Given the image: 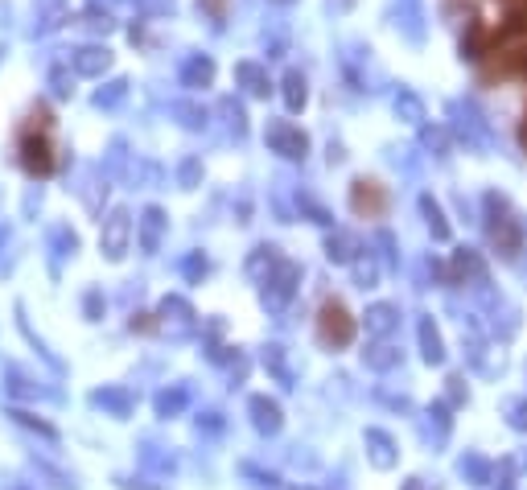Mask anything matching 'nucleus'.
Instances as JSON below:
<instances>
[{"label":"nucleus","mask_w":527,"mask_h":490,"mask_svg":"<svg viewBox=\"0 0 527 490\" xmlns=\"http://www.w3.org/2000/svg\"><path fill=\"white\" fill-rule=\"evenodd\" d=\"M486 231H490V243H495V248H499L507 260L519 256L523 231H519V223H515V215H511V202H507L503 194H495V190L486 194Z\"/></svg>","instance_id":"1"},{"label":"nucleus","mask_w":527,"mask_h":490,"mask_svg":"<svg viewBox=\"0 0 527 490\" xmlns=\"http://www.w3.org/2000/svg\"><path fill=\"white\" fill-rule=\"evenodd\" d=\"M318 334L330 346H350V342H355V318L346 313L342 301H326L322 305V313H318Z\"/></svg>","instance_id":"2"},{"label":"nucleus","mask_w":527,"mask_h":490,"mask_svg":"<svg viewBox=\"0 0 527 490\" xmlns=\"http://www.w3.org/2000/svg\"><path fill=\"white\" fill-rule=\"evenodd\" d=\"M21 165H25V173H33V178H46V173L54 169V149H50V140L25 132V136H21Z\"/></svg>","instance_id":"3"},{"label":"nucleus","mask_w":527,"mask_h":490,"mask_svg":"<svg viewBox=\"0 0 527 490\" xmlns=\"http://www.w3.org/2000/svg\"><path fill=\"white\" fill-rule=\"evenodd\" d=\"M350 210H355V215L375 219V215H383V210H388V194H383V186H379V182L359 178L355 186H350Z\"/></svg>","instance_id":"4"},{"label":"nucleus","mask_w":527,"mask_h":490,"mask_svg":"<svg viewBox=\"0 0 527 490\" xmlns=\"http://www.w3.org/2000/svg\"><path fill=\"white\" fill-rule=\"evenodd\" d=\"M449 268H453V280H458V285H474V289L490 285V280H486V260L474 248H458V252H453V264Z\"/></svg>","instance_id":"5"},{"label":"nucleus","mask_w":527,"mask_h":490,"mask_svg":"<svg viewBox=\"0 0 527 490\" xmlns=\"http://www.w3.org/2000/svg\"><path fill=\"white\" fill-rule=\"evenodd\" d=\"M416 338H420V359H425L429 367H441L445 363V338L433 322V313H425V318L416 322Z\"/></svg>","instance_id":"6"},{"label":"nucleus","mask_w":527,"mask_h":490,"mask_svg":"<svg viewBox=\"0 0 527 490\" xmlns=\"http://www.w3.org/2000/svg\"><path fill=\"white\" fill-rule=\"evenodd\" d=\"M268 140H272V149H276V153H285L289 161H301V157L309 153L305 132L293 128V124H272V128H268Z\"/></svg>","instance_id":"7"},{"label":"nucleus","mask_w":527,"mask_h":490,"mask_svg":"<svg viewBox=\"0 0 527 490\" xmlns=\"http://www.w3.org/2000/svg\"><path fill=\"white\" fill-rule=\"evenodd\" d=\"M367 458L375 470H392L400 462V449L392 441V433H383V429H367Z\"/></svg>","instance_id":"8"},{"label":"nucleus","mask_w":527,"mask_h":490,"mask_svg":"<svg viewBox=\"0 0 527 490\" xmlns=\"http://www.w3.org/2000/svg\"><path fill=\"white\" fill-rule=\"evenodd\" d=\"M297 276H301V272H297L293 264H280V272L268 280V289H264V305H272V309L285 305V301L293 297V289H297V285H293Z\"/></svg>","instance_id":"9"},{"label":"nucleus","mask_w":527,"mask_h":490,"mask_svg":"<svg viewBox=\"0 0 527 490\" xmlns=\"http://www.w3.org/2000/svg\"><path fill=\"white\" fill-rule=\"evenodd\" d=\"M490 29L478 21V17H470L466 21V33H462V58H470V62H478V58H486L490 54Z\"/></svg>","instance_id":"10"},{"label":"nucleus","mask_w":527,"mask_h":490,"mask_svg":"<svg viewBox=\"0 0 527 490\" xmlns=\"http://www.w3.org/2000/svg\"><path fill=\"white\" fill-rule=\"evenodd\" d=\"M527 33V0H519V5H511L507 9V17H503V25L499 29H490V42H515V38H523Z\"/></svg>","instance_id":"11"},{"label":"nucleus","mask_w":527,"mask_h":490,"mask_svg":"<svg viewBox=\"0 0 527 490\" xmlns=\"http://www.w3.org/2000/svg\"><path fill=\"white\" fill-rule=\"evenodd\" d=\"M458 474H462L470 486H486L490 478H495V466H490V458H482V453L466 449L462 458H458Z\"/></svg>","instance_id":"12"},{"label":"nucleus","mask_w":527,"mask_h":490,"mask_svg":"<svg viewBox=\"0 0 527 490\" xmlns=\"http://www.w3.org/2000/svg\"><path fill=\"white\" fill-rule=\"evenodd\" d=\"M248 408H252V425L260 433H280V425H285V420H280V404L268 400V396H252Z\"/></svg>","instance_id":"13"},{"label":"nucleus","mask_w":527,"mask_h":490,"mask_svg":"<svg viewBox=\"0 0 527 490\" xmlns=\"http://www.w3.org/2000/svg\"><path fill=\"white\" fill-rule=\"evenodd\" d=\"M420 215H425V223H429V231H433L437 243H445V239L453 235V227H449V219H445V210H441V202H437L433 194H420Z\"/></svg>","instance_id":"14"},{"label":"nucleus","mask_w":527,"mask_h":490,"mask_svg":"<svg viewBox=\"0 0 527 490\" xmlns=\"http://www.w3.org/2000/svg\"><path fill=\"white\" fill-rule=\"evenodd\" d=\"M425 416H429V420H425V441H433V445H445V441H449V433H453V416H449V404H433Z\"/></svg>","instance_id":"15"},{"label":"nucleus","mask_w":527,"mask_h":490,"mask_svg":"<svg viewBox=\"0 0 527 490\" xmlns=\"http://www.w3.org/2000/svg\"><path fill=\"white\" fill-rule=\"evenodd\" d=\"M396 326H400V309H396V305H371V309H367V334L388 338Z\"/></svg>","instance_id":"16"},{"label":"nucleus","mask_w":527,"mask_h":490,"mask_svg":"<svg viewBox=\"0 0 527 490\" xmlns=\"http://www.w3.org/2000/svg\"><path fill=\"white\" fill-rule=\"evenodd\" d=\"M363 359H367V367H375V371H392V367H400V350L383 342V346H371Z\"/></svg>","instance_id":"17"},{"label":"nucleus","mask_w":527,"mask_h":490,"mask_svg":"<svg viewBox=\"0 0 527 490\" xmlns=\"http://www.w3.org/2000/svg\"><path fill=\"white\" fill-rule=\"evenodd\" d=\"M305 79L297 75V70H293V75H285V103H289V112H301L305 108Z\"/></svg>","instance_id":"18"},{"label":"nucleus","mask_w":527,"mask_h":490,"mask_svg":"<svg viewBox=\"0 0 527 490\" xmlns=\"http://www.w3.org/2000/svg\"><path fill=\"white\" fill-rule=\"evenodd\" d=\"M503 75H515V79L527 83V42L515 46L511 54H503Z\"/></svg>","instance_id":"19"},{"label":"nucleus","mask_w":527,"mask_h":490,"mask_svg":"<svg viewBox=\"0 0 527 490\" xmlns=\"http://www.w3.org/2000/svg\"><path fill=\"white\" fill-rule=\"evenodd\" d=\"M507 425H511L515 433H527V396L507 400Z\"/></svg>","instance_id":"20"},{"label":"nucleus","mask_w":527,"mask_h":490,"mask_svg":"<svg viewBox=\"0 0 527 490\" xmlns=\"http://www.w3.org/2000/svg\"><path fill=\"white\" fill-rule=\"evenodd\" d=\"M326 256L338 260V264H350V260H355V243H350L346 235H338V239L326 243Z\"/></svg>","instance_id":"21"},{"label":"nucleus","mask_w":527,"mask_h":490,"mask_svg":"<svg viewBox=\"0 0 527 490\" xmlns=\"http://www.w3.org/2000/svg\"><path fill=\"white\" fill-rule=\"evenodd\" d=\"M396 108H400V112H404L412 124H420V120H425V108H420V99H416V95H408V91L396 99Z\"/></svg>","instance_id":"22"},{"label":"nucleus","mask_w":527,"mask_h":490,"mask_svg":"<svg viewBox=\"0 0 527 490\" xmlns=\"http://www.w3.org/2000/svg\"><path fill=\"white\" fill-rule=\"evenodd\" d=\"M449 400H453V404L470 400V392H466V379H462V375H453V379H449Z\"/></svg>","instance_id":"23"},{"label":"nucleus","mask_w":527,"mask_h":490,"mask_svg":"<svg viewBox=\"0 0 527 490\" xmlns=\"http://www.w3.org/2000/svg\"><path fill=\"white\" fill-rule=\"evenodd\" d=\"M239 75H243V79H248V83H252V95H268V83H264V79L256 75V70H252V66H243V70H239Z\"/></svg>","instance_id":"24"},{"label":"nucleus","mask_w":527,"mask_h":490,"mask_svg":"<svg viewBox=\"0 0 527 490\" xmlns=\"http://www.w3.org/2000/svg\"><path fill=\"white\" fill-rule=\"evenodd\" d=\"M355 272H359V285H363V289H371V285H375V264H363V260H359V264H355Z\"/></svg>","instance_id":"25"},{"label":"nucleus","mask_w":527,"mask_h":490,"mask_svg":"<svg viewBox=\"0 0 527 490\" xmlns=\"http://www.w3.org/2000/svg\"><path fill=\"white\" fill-rule=\"evenodd\" d=\"M400 490H441V486H437V482H429V478H420V474H412Z\"/></svg>","instance_id":"26"},{"label":"nucleus","mask_w":527,"mask_h":490,"mask_svg":"<svg viewBox=\"0 0 527 490\" xmlns=\"http://www.w3.org/2000/svg\"><path fill=\"white\" fill-rule=\"evenodd\" d=\"M157 408H161V412H173V408H182V392H173V396L165 392V396L157 400Z\"/></svg>","instance_id":"27"},{"label":"nucleus","mask_w":527,"mask_h":490,"mask_svg":"<svg viewBox=\"0 0 527 490\" xmlns=\"http://www.w3.org/2000/svg\"><path fill=\"white\" fill-rule=\"evenodd\" d=\"M425 145H429V149H433V145L445 149V132H425Z\"/></svg>","instance_id":"28"},{"label":"nucleus","mask_w":527,"mask_h":490,"mask_svg":"<svg viewBox=\"0 0 527 490\" xmlns=\"http://www.w3.org/2000/svg\"><path fill=\"white\" fill-rule=\"evenodd\" d=\"M519 145H527V112H523V124H519Z\"/></svg>","instance_id":"29"},{"label":"nucleus","mask_w":527,"mask_h":490,"mask_svg":"<svg viewBox=\"0 0 527 490\" xmlns=\"http://www.w3.org/2000/svg\"><path fill=\"white\" fill-rule=\"evenodd\" d=\"M507 5H519V0H507Z\"/></svg>","instance_id":"30"}]
</instances>
